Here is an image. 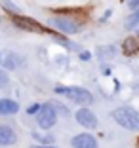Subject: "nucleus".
<instances>
[{
  "label": "nucleus",
  "instance_id": "16",
  "mask_svg": "<svg viewBox=\"0 0 139 148\" xmlns=\"http://www.w3.org/2000/svg\"><path fill=\"white\" fill-rule=\"evenodd\" d=\"M38 108H40V105H30L29 108H27V114H29V116H33V114L38 112Z\"/></svg>",
  "mask_w": 139,
  "mask_h": 148
},
{
  "label": "nucleus",
  "instance_id": "10",
  "mask_svg": "<svg viewBox=\"0 0 139 148\" xmlns=\"http://www.w3.org/2000/svg\"><path fill=\"white\" fill-rule=\"evenodd\" d=\"M0 63H4V70H15L19 66V63H21V59L15 53H8V55H4V59Z\"/></svg>",
  "mask_w": 139,
  "mask_h": 148
},
{
  "label": "nucleus",
  "instance_id": "15",
  "mask_svg": "<svg viewBox=\"0 0 139 148\" xmlns=\"http://www.w3.org/2000/svg\"><path fill=\"white\" fill-rule=\"evenodd\" d=\"M10 84V78H8V74L4 72V70L0 69V87H6Z\"/></svg>",
  "mask_w": 139,
  "mask_h": 148
},
{
  "label": "nucleus",
  "instance_id": "19",
  "mask_svg": "<svg viewBox=\"0 0 139 148\" xmlns=\"http://www.w3.org/2000/svg\"><path fill=\"white\" fill-rule=\"evenodd\" d=\"M111 13H113V10H107V12H105V15H103V17H101V21H105V19H107V17H109V15H111Z\"/></svg>",
  "mask_w": 139,
  "mask_h": 148
},
{
  "label": "nucleus",
  "instance_id": "17",
  "mask_svg": "<svg viewBox=\"0 0 139 148\" xmlns=\"http://www.w3.org/2000/svg\"><path fill=\"white\" fill-rule=\"evenodd\" d=\"M128 8L130 10H137L139 8V0H128Z\"/></svg>",
  "mask_w": 139,
  "mask_h": 148
},
{
  "label": "nucleus",
  "instance_id": "2",
  "mask_svg": "<svg viewBox=\"0 0 139 148\" xmlns=\"http://www.w3.org/2000/svg\"><path fill=\"white\" fill-rule=\"evenodd\" d=\"M55 93H59V95H65L69 101H73V103H78V105H91V103H93V95H91L88 89L80 87V86H73V87L57 86V87H55Z\"/></svg>",
  "mask_w": 139,
  "mask_h": 148
},
{
  "label": "nucleus",
  "instance_id": "21",
  "mask_svg": "<svg viewBox=\"0 0 139 148\" xmlns=\"http://www.w3.org/2000/svg\"><path fill=\"white\" fill-rule=\"evenodd\" d=\"M0 61H2V53H0Z\"/></svg>",
  "mask_w": 139,
  "mask_h": 148
},
{
  "label": "nucleus",
  "instance_id": "13",
  "mask_svg": "<svg viewBox=\"0 0 139 148\" xmlns=\"http://www.w3.org/2000/svg\"><path fill=\"white\" fill-rule=\"evenodd\" d=\"M137 25H139V12H135V13H131L130 17H126V25H124L126 29L131 31V29H135Z\"/></svg>",
  "mask_w": 139,
  "mask_h": 148
},
{
  "label": "nucleus",
  "instance_id": "8",
  "mask_svg": "<svg viewBox=\"0 0 139 148\" xmlns=\"http://www.w3.org/2000/svg\"><path fill=\"white\" fill-rule=\"evenodd\" d=\"M17 140L15 131L10 125H0V146H12Z\"/></svg>",
  "mask_w": 139,
  "mask_h": 148
},
{
  "label": "nucleus",
  "instance_id": "5",
  "mask_svg": "<svg viewBox=\"0 0 139 148\" xmlns=\"http://www.w3.org/2000/svg\"><path fill=\"white\" fill-rule=\"evenodd\" d=\"M13 23H15L19 29L29 31V32H38V34L46 32V29H44L38 21H35V19H30V17H25V15H15V17H13Z\"/></svg>",
  "mask_w": 139,
  "mask_h": 148
},
{
  "label": "nucleus",
  "instance_id": "4",
  "mask_svg": "<svg viewBox=\"0 0 139 148\" xmlns=\"http://www.w3.org/2000/svg\"><path fill=\"white\" fill-rule=\"evenodd\" d=\"M36 122L42 129H50V127L55 125L57 122V110L53 105L46 103V105H40L38 112H36Z\"/></svg>",
  "mask_w": 139,
  "mask_h": 148
},
{
  "label": "nucleus",
  "instance_id": "6",
  "mask_svg": "<svg viewBox=\"0 0 139 148\" xmlns=\"http://www.w3.org/2000/svg\"><path fill=\"white\" fill-rule=\"evenodd\" d=\"M74 118H76V122H78L80 125L88 127V129H93V127L97 125V118L90 108H80L78 112L74 114Z\"/></svg>",
  "mask_w": 139,
  "mask_h": 148
},
{
  "label": "nucleus",
  "instance_id": "9",
  "mask_svg": "<svg viewBox=\"0 0 139 148\" xmlns=\"http://www.w3.org/2000/svg\"><path fill=\"white\" fill-rule=\"evenodd\" d=\"M19 112L17 101L13 99H0V116H12V114Z\"/></svg>",
  "mask_w": 139,
  "mask_h": 148
},
{
  "label": "nucleus",
  "instance_id": "20",
  "mask_svg": "<svg viewBox=\"0 0 139 148\" xmlns=\"http://www.w3.org/2000/svg\"><path fill=\"white\" fill-rule=\"evenodd\" d=\"M35 148H55V146H35Z\"/></svg>",
  "mask_w": 139,
  "mask_h": 148
},
{
  "label": "nucleus",
  "instance_id": "12",
  "mask_svg": "<svg viewBox=\"0 0 139 148\" xmlns=\"http://www.w3.org/2000/svg\"><path fill=\"white\" fill-rule=\"evenodd\" d=\"M137 49H139L137 38H126L124 40V51H126V55H131V53H135Z\"/></svg>",
  "mask_w": 139,
  "mask_h": 148
},
{
  "label": "nucleus",
  "instance_id": "11",
  "mask_svg": "<svg viewBox=\"0 0 139 148\" xmlns=\"http://www.w3.org/2000/svg\"><path fill=\"white\" fill-rule=\"evenodd\" d=\"M114 51H116L114 46H101V48H97V59L99 61H109V59L114 57Z\"/></svg>",
  "mask_w": 139,
  "mask_h": 148
},
{
  "label": "nucleus",
  "instance_id": "18",
  "mask_svg": "<svg viewBox=\"0 0 139 148\" xmlns=\"http://www.w3.org/2000/svg\"><path fill=\"white\" fill-rule=\"evenodd\" d=\"M80 59H82V61H90V59H91V53L90 51H82V53H80Z\"/></svg>",
  "mask_w": 139,
  "mask_h": 148
},
{
  "label": "nucleus",
  "instance_id": "1",
  "mask_svg": "<svg viewBox=\"0 0 139 148\" xmlns=\"http://www.w3.org/2000/svg\"><path fill=\"white\" fill-rule=\"evenodd\" d=\"M113 120L124 129L130 131H139V112L131 106H118L113 110Z\"/></svg>",
  "mask_w": 139,
  "mask_h": 148
},
{
  "label": "nucleus",
  "instance_id": "14",
  "mask_svg": "<svg viewBox=\"0 0 139 148\" xmlns=\"http://www.w3.org/2000/svg\"><path fill=\"white\" fill-rule=\"evenodd\" d=\"M2 8H4L6 12L13 13V15H17V13H19V8H17L15 4H13L12 0H2Z\"/></svg>",
  "mask_w": 139,
  "mask_h": 148
},
{
  "label": "nucleus",
  "instance_id": "3",
  "mask_svg": "<svg viewBox=\"0 0 139 148\" xmlns=\"http://www.w3.org/2000/svg\"><path fill=\"white\" fill-rule=\"evenodd\" d=\"M48 23L53 29H57L59 32H63V34H78V32L82 31V25H80L76 19L69 17V15H55V17H52Z\"/></svg>",
  "mask_w": 139,
  "mask_h": 148
},
{
  "label": "nucleus",
  "instance_id": "7",
  "mask_svg": "<svg viewBox=\"0 0 139 148\" xmlns=\"http://www.w3.org/2000/svg\"><path fill=\"white\" fill-rule=\"evenodd\" d=\"M71 144H73V148H97L95 137H91L90 133H80V135L73 137Z\"/></svg>",
  "mask_w": 139,
  "mask_h": 148
}]
</instances>
